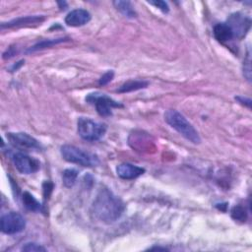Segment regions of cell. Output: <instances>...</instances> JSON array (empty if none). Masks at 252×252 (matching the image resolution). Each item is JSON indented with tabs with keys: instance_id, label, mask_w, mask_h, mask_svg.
Masks as SVG:
<instances>
[{
	"instance_id": "44dd1931",
	"label": "cell",
	"mask_w": 252,
	"mask_h": 252,
	"mask_svg": "<svg viewBox=\"0 0 252 252\" xmlns=\"http://www.w3.org/2000/svg\"><path fill=\"white\" fill-rule=\"evenodd\" d=\"M113 77H114V72H113L112 70L107 71L106 73H104V74L100 77L98 83H99V85L104 86V85L108 84L109 82H111V80L113 79Z\"/></svg>"
},
{
	"instance_id": "ffe728a7",
	"label": "cell",
	"mask_w": 252,
	"mask_h": 252,
	"mask_svg": "<svg viewBox=\"0 0 252 252\" xmlns=\"http://www.w3.org/2000/svg\"><path fill=\"white\" fill-rule=\"evenodd\" d=\"M22 250L27 251V252H39V251H45L46 249L37 243L28 242L22 247Z\"/></svg>"
},
{
	"instance_id": "2e32d148",
	"label": "cell",
	"mask_w": 252,
	"mask_h": 252,
	"mask_svg": "<svg viewBox=\"0 0 252 252\" xmlns=\"http://www.w3.org/2000/svg\"><path fill=\"white\" fill-rule=\"evenodd\" d=\"M23 203L24 206L32 212H38V211H42V207L39 204V202L29 192H24L23 194Z\"/></svg>"
},
{
	"instance_id": "cb8c5ba5",
	"label": "cell",
	"mask_w": 252,
	"mask_h": 252,
	"mask_svg": "<svg viewBox=\"0 0 252 252\" xmlns=\"http://www.w3.org/2000/svg\"><path fill=\"white\" fill-rule=\"evenodd\" d=\"M240 103H242V104H245L247 107H249L250 108V106H251V100L249 99V98H247V97H243V96H237V97H235Z\"/></svg>"
},
{
	"instance_id": "603a6c76",
	"label": "cell",
	"mask_w": 252,
	"mask_h": 252,
	"mask_svg": "<svg viewBox=\"0 0 252 252\" xmlns=\"http://www.w3.org/2000/svg\"><path fill=\"white\" fill-rule=\"evenodd\" d=\"M247 55H248L247 58L244 60V65L247 66L246 68H244V76L246 77V79H247L248 81H250V78H251V76H250V74H251V69H250V56H249V53H248Z\"/></svg>"
},
{
	"instance_id": "52a82bcc",
	"label": "cell",
	"mask_w": 252,
	"mask_h": 252,
	"mask_svg": "<svg viewBox=\"0 0 252 252\" xmlns=\"http://www.w3.org/2000/svg\"><path fill=\"white\" fill-rule=\"evenodd\" d=\"M6 137L9 143L15 148L28 151H39L41 149V145L39 144V142L27 133H7Z\"/></svg>"
},
{
	"instance_id": "7a4b0ae2",
	"label": "cell",
	"mask_w": 252,
	"mask_h": 252,
	"mask_svg": "<svg viewBox=\"0 0 252 252\" xmlns=\"http://www.w3.org/2000/svg\"><path fill=\"white\" fill-rule=\"evenodd\" d=\"M165 122L175 129L186 140L193 144H200L201 138L193 125L177 110L168 109L164 112Z\"/></svg>"
},
{
	"instance_id": "7c38bea8",
	"label": "cell",
	"mask_w": 252,
	"mask_h": 252,
	"mask_svg": "<svg viewBox=\"0 0 252 252\" xmlns=\"http://www.w3.org/2000/svg\"><path fill=\"white\" fill-rule=\"evenodd\" d=\"M144 172H145V168L140 167L135 164H132V163H128V162L121 163V164L117 165V167H116L117 175L120 178L126 179V180L135 179V178L141 176Z\"/></svg>"
},
{
	"instance_id": "9c48e42d",
	"label": "cell",
	"mask_w": 252,
	"mask_h": 252,
	"mask_svg": "<svg viewBox=\"0 0 252 252\" xmlns=\"http://www.w3.org/2000/svg\"><path fill=\"white\" fill-rule=\"evenodd\" d=\"M15 167L24 174H32L39 169V161L26 154L15 153L12 157Z\"/></svg>"
},
{
	"instance_id": "7402d4cb",
	"label": "cell",
	"mask_w": 252,
	"mask_h": 252,
	"mask_svg": "<svg viewBox=\"0 0 252 252\" xmlns=\"http://www.w3.org/2000/svg\"><path fill=\"white\" fill-rule=\"evenodd\" d=\"M149 3L151 5H154L155 7L158 8L163 13H168V11H169V6L164 1H149Z\"/></svg>"
},
{
	"instance_id": "5bb4252c",
	"label": "cell",
	"mask_w": 252,
	"mask_h": 252,
	"mask_svg": "<svg viewBox=\"0 0 252 252\" xmlns=\"http://www.w3.org/2000/svg\"><path fill=\"white\" fill-rule=\"evenodd\" d=\"M113 5L116 8V10H118L125 17L131 18V19L137 17V13L134 7L132 6L131 2L116 0V1H113Z\"/></svg>"
},
{
	"instance_id": "e0dca14e",
	"label": "cell",
	"mask_w": 252,
	"mask_h": 252,
	"mask_svg": "<svg viewBox=\"0 0 252 252\" xmlns=\"http://www.w3.org/2000/svg\"><path fill=\"white\" fill-rule=\"evenodd\" d=\"M77 177H78V171L76 169H74V168L65 169L62 173L63 184L66 187H72L75 184Z\"/></svg>"
},
{
	"instance_id": "3957f363",
	"label": "cell",
	"mask_w": 252,
	"mask_h": 252,
	"mask_svg": "<svg viewBox=\"0 0 252 252\" xmlns=\"http://www.w3.org/2000/svg\"><path fill=\"white\" fill-rule=\"evenodd\" d=\"M60 153L65 160L82 166L92 167L99 163V160L95 155L87 153L73 145H63L60 149Z\"/></svg>"
},
{
	"instance_id": "5b68a950",
	"label": "cell",
	"mask_w": 252,
	"mask_h": 252,
	"mask_svg": "<svg viewBox=\"0 0 252 252\" xmlns=\"http://www.w3.org/2000/svg\"><path fill=\"white\" fill-rule=\"evenodd\" d=\"M86 101L94 105L97 113L103 117L111 116L113 108L123 107V105L120 102H118V101L112 99L110 96H108L104 94H100V93L89 94L86 96Z\"/></svg>"
},
{
	"instance_id": "8fae6325",
	"label": "cell",
	"mask_w": 252,
	"mask_h": 252,
	"mask_svg": "<svg viewBox=\"0 0 252 252\" xmlns=\"http://www.w3.org/2000/svg\"><path fill=\"white\" fill-rule=\"evenodd\" d=\"M91 14L85 9H75L67 14L65 17L66 25L70 27H81L91 21Z\"/></svg>"
},
{
	"instance_id": "ba28073f",
	"label": "cell",
	"mask_w": 252,
	"mask_h": 252,
	"mask_svg": "<svg viewBox=\"0 0 252 252\" xmlns=\"http://www.w3.org/2000/svg\"><path fill=\"white\" fill-rule=\"evenodd\" d=\"M226 24L231 29L234 37L240 39L244 37L249 31L251 26V20L240 13H234L228 17Z\"/></svg>"
},
{
	"instance_id": "6da1fadb",
	"label": "cell",
	"mask_w": 252,
	"mask_h": 252,
	"mask_svg": "<svg viewBox=\"0 0 252 252\" xmlns=\"http://www.w3.org/2000/svg\"><path fill=\"white\" fill-rule=\"evenodd\" d=\"M125 209L124 203L108 188H101L94 198L91 212L93 217L104 223L116 221Z\"/></svg>"
},
{
	"instance_id": "d6986e66",
	"label": "cell",
	"mask_w": 252,
	"mask_h": 252,
	"mask_svg": "<svg viewBox=\"0 0 252 252\" xmlns=\"http://www.w3.org/2000/svg\"><path fill=\"white\" fill-rule=\"evenodd\" d=\"M65 38H57V39H47V40H43L41 42H38L37 44L33 45L32 47H31L29 49V51H35V50H38V49H42V48H45V47H49L53 44H56V43H59V42H62L64 41Z\"/></svg>"
},
{
	"instance_id": "ac0fdd59",
	"label": "cell",
	"mask_w": 252,
	"mask_h": 252,
	"mask_svg": "<svg viewBox=\"0 0 252 252\" xmlns=\"http://www.w3.org/2000/svg\"><path fill=\"white\" fill-rule=\"evenodd\" d=\"M231 218L234 220H237V221H241V222H244L246 220H247V211L246 209L241 206V205H237V206H234L232 209H231Z\"/></svg>"
},
{
	"instance_id": "8992f818",
	"label": "cell",
	"mask_w": 252,
	"mask_h": 252,
	"mask_svg": "<svg viewBox=\"0 0 252 252\" xmlns=\"http://www.w3.org/2000/svg\"><path fill=\"white\" fill-rule=\"evenodd\" d=\"M26 220L24 217L17 212H10L1 218V230L6 234H15L24 230Z\"/></svg>"
},
{
	"instance_id": "4fadbf2b",
	"label": "cell",
	"mask_w": 252,
	"mask_h": 252,
	"mask_svg": "<svg viewBox=\"0 0 252 252\" xmlns=\"http://www.w3.org/2000/svg\"><path fill=\"white\" fill-rule=\"evenodd\" d=\"M213 33H214L215 38H216L218 41L221 42V43L230 41L232 38H234V35H233L232 31H231V29L229 28V26H228L226 23H220V24H217V25L214 27Z\"/></svg>"
},
{
	"instance_id": "277c9868",
	"label": "cell",
	"mask_w": 252,
	"mask_h": 252,
	"mask_svg": "<svg viewBox=\"0 0 252 252\" xmlns=\"http://www.w3.org/2000/svg\"><path fill=\"white\" fill-rule=\"evenodd\" d=\"M77 129L79 135L87 141H97L106 132V125L96 122L87 117H80L77 122Z\"/></svg>"
},
{
	"instance_id": "9a60e30c",
	"label": "cell",
	"mask_w": 252,
	"mask_h": 252,
	"mask_svg": "<svg viewBox=\"0 0 252 252\" xmlns=\"http://www.w3.org/2000/svg\"><path fill=\"white\" fill-rule=\"evenodd\" d=\"M149 85L148 82L146 81H128L124 83L118 90V93H130L134 91H138L141 89L147 88Z\"/></svg>"
},
{
	"instance_id": "30bf717a",
	"label": "cell",
	"mask_w": 252,
	"mask_h": 252,
	"mask_svg": "<svg viewBox=\"0 0 252 252\" xmlns=\"http://www.w3.org/2000/svg\"><path fill=\"white\" fill-rule=\"evenodd\" d=\"M45 18L43 16H25V17H20L17 19H14L12 21H9L7 23H2L1 24V29H11V28H22V27H31V26H36L40 25Z\"/></svg>"
}]
</instances>
